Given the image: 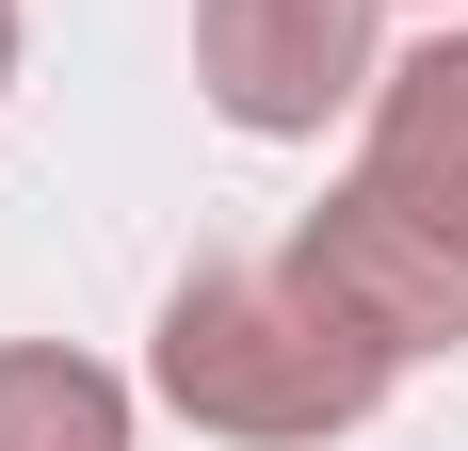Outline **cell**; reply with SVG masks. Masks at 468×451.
I'll return each instance as SVG.
<instances>
[{"instance_id": "1", "label": "cell", "mask_w": 468, "mask_h": 451, "mask_svg": "<svg viewBox=\"0 0 468 451\" xmlns=\"http://www.w3.org/2000/svg\"><path fill=\"white\" fill-rule=\"evenodd\" d=\"M388 387H404V355H388L291 242L275 258H210V274L162 290V404H178L194 435L324 451V435H356Z\"/></svg>"}, {"instance_id": "2", "label": "cell", "mask_w": 468, "mask_h": 451, "mask_svg": "<svg viewBox=\"0 0 468 451\" xmlns=\"http://www.w3.org/2000/svg\"><path fill=\"white\" fill-rule=\"evenodd\" d=\"M194 81L259 145H307L324 113H372V0H194Z\"/></svg>"}, {"instance_id": "3", "label": "cell", "mask_w": 468, "mask_h": 451, "mask_svg": "<svg viewBox=\"0 0 468 451\" xmlns=\"http://www.w3.org/2000/svg\"><path fill=\"white\" fill-rule=\"evenodd\" d=\"M291 258L324 274V290L372 322L404 371H420V355H468V226L404 210V194H372V178H339L324 210L291 226Z\"/></svg>"}, {"instance_id": "4", "label": "cell", "mask_w": 468, "mask_h": 451, "mask_svg": "<svg viewBox=\"0 0 468 451\" xmlns=\"http://www.w3.org/2000/svg\"><path fill=\"white\" fill-rule=\"evenodd\" d=\"M356 178L404 194V210H436V226H468V33H420V48L372 81V145H356Z\"/></svg>"}, {"instance_id": "5", "label": "cell", "mask_w": 468, "mask_h": 451, "mask_svg": "<svg viewBox=\"0 0 468 451\" xmlns=\"http://www.w3.org/2000/svg\"><path fill=\"white\" fill-rule=\"evenodd\" d=\"M0 451H130V387L65 339H0Z\"/></svg>"}, {"instance_id": "6", "label": "cell", "mask_w": 468, "mask_h": 451, "mask_svg": "<svg viewBox=\"0 0 468 451\" xmlns=\"http://www.w3.org/2000/svg\"><path fill=\"white\" fill-rule=\"evenodd\" d=\"M0 81H16V0H0Z\"/></svg>"}]
</instances>
